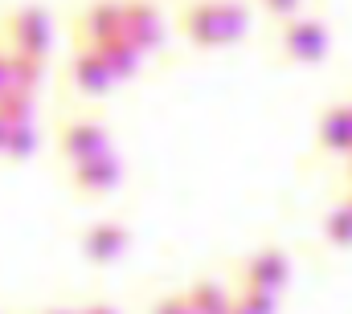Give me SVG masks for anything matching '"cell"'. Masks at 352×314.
<instances>
[{
	"label": "cell",
	"instance_id": "9c48e42d",
	"mask_svg": "<svg viewBox=\"0 0 352 314\" xmlns=\"http://www.w3.org/2000/svg\"><path fill=\"white\" fill-rule=\"evenodd\" d=\"M123 37L135 49H144V53L160 49L164 45V16H160V8L152 0H127V29H123Z\"/></svg>",
	"mask_w": 352,
	"mask_h": 314
},
{
	"label": "cell",
	"instance_id": "7402d4cb",
	"mask_svg": "<svg viewBox=\"0 0 352 314\" xmlns=\"http://www.w3.org/2000/svg\"><path fill=\"white\" fill-rule=\"evenodd\" d=\"M45 314H78V311H66V306H54V311H45Z\"/></svg>",
	"mask_w": 352,
	"mask_h": 314
},
{
	"label": "cell",
	"instance_id": "d6986e66",
	"mask_svg": "<svg viewBox=\"0 0 352 314\" xmlns=\"http://www.w3.org/2000/svg\"><path fill=\"white\" fill-rule=\"evenodd\" d=\"M148 314H197L192 306H188V298L184 294H164V298H156L152 302V311Z\"/></svg>",
	"mask_w": 352,
	"mask_h": 314
},
{
	"label": "cell",
	"instance_id": "ffe728a7",
	"mask_svg": "<svg viewBox=\"0 0 352 314\" xmlns=\"http://www.w3.org/2000/svg\"><path fill=\"white\" fill-rule=\"evenodd\" d=\"M263 8L270 16H278V21H291L299 12V0H263Z\"/></svg>",
	"mask_w": 352,
	"mask_h": 314
},
{
	"label": "cell",
	"instance_id": "603a6c76",
	"mask_svg": "<svg viewBox=\"0 0 352 314\" xmlns=\"http://www.w3.org/2000/svg\"><path fill=\"white\" fill-rule=\"evenodd\" d=\"M349 180H352V156H349Z\"/></svg>",
	"mask_w": 352,
	"mask_h": 314
},
{
	"label": "cell",
	"instance_id": "30bf717a",
	"mask_svg": "<svg viewBox=\"0 0 352 314\" xmlns=\"http://www.w3.org/2000/svg\"><path fill=\"white\" fill-rule=\"evenodd\" d=\"M70 82H74L78 94L102 98V94L115 86V74L107 70V62H102L94 49H74V58H70Z\"/></svg>",
	"mask_w": 352,
	"mask_h": 314
},
{
	"label": "cell",
	"instance_id": "8fae6325",
	"mask_svg": "<svg viewBox=\"0 0 352 314\" xmlns=\"http://www.w3.org/2000/svg\"><path fill=\"white\" fill-rule=\"evenodd\" d=\"M320 147L328 156H352V102H336L320 114Z\"/></svg>",
	"mask_w": 352,
	"mask_h": 314
},
{
	"label": "cell",
	"instance_id": "5bb4252c",
	"mask_svg": "<svg viewBox=\"0 0 352 314\" xmlns=\"http://www.w3.org/2000/svg\"><path fill=\"white\" fill-rule=\"evenodd\" d=\"M102 62H107V70L115 74V82L123 78H135V70H140V62H144V49H135L127 37H115V41H107V45H98L94 49Z\"/></svg>",
	"mask_w": 352,
	"mask_h": 314
},
{
	"label": "cell",
	"instance_id": "2e32d148",
	"mask_svg": "<svg viewBox=\"0 0 352 314\" xmlns=\"http://www.w3.org/2000/svg\"><path fill=\"white\" fill-rule=\"evenodd\" d=\"M324 237H328L336 249H352V204L349 200H340V204L328 208V217H324Z\"/></svg>",
	"mask_w": 352,
	"mask_h": 314
},
{
	"label": "cell",
	"instance_id": "e0dca14e",
	"mask_svg": "<svg viewBox=\"0 0 352 314\" xmlns=\"http://www.w3.org/2000/svg\"><path fill=\"white\" fill-rule=\"evenodd\" d=\"M0 143H4V156L8 159H29L37 152V131H33V123H25V127H0Z\"/></svg>",
	"mask_w": 352,
	"mask_h": 314
},
{
	"label": "cell",
	"instance_id": "8992f818",
	"mask_svg": "<svg viewBox=\"0 0 352 314\" xmlns=\"http://www.w3.org/2000/svg\"><path fill=\"white\" fill-rule=\"evenodd\" d=\"M58 152L78 167V163H87V159L107 156V152H111V135H107V127L94 123V119H74V123H66V127L58 131Z\"/></svg>",
	"mask_w": 352,
	"mask_h": 314
},
{
	"label": "cell",
	"instance_id": "4fadbf2b",
	"mask_svg": "<svg viewBox=\"0 0 352 314\" xmlns=\"http://www.w3.org/2000/svg\"><path fill=\"white\" fill-rule=\"evenodd\" d=\"M184 298H188V306L197 314H234V298H238V294H230L226 286L201 278V282H192V286L184 290Z\"/></svg>",
	"mask_w": 352,
	"mask_h": 314
},
{
	"label": "cell",
	"instance_id": "7a4b0ae2",
	"mask_svg": "<svg viewBox=\"0 0 352 314\" xmlns=\"http://www.w3.org/2000/svg\"><path fill=\"white\" fill-rule=\"evenodd\" d=\"M328 25L320 16H291L283 29H278V53L287 62H299V66H316L328 58Z\"/></svg>",
	"mask_w": 352,
	"mask_h": 314
},
{
	"label": "cell",
	"instance_id": "9a60e30c",
	"mask_svg": "<svg viewBox=\"0 0 352 314\" xmlns=\"http://www.w3.org/2000/svg\"><path fill=\"white\" fill-rule=\"evenodd\" d=\"M33 123V94L29 90H0V127Z\"/></svg>",
	"mask_w": 352,
	"mask_h": 314
},
{
	"label": "cell",
	"instance_id": "ba28073f",
	"mask_svg": "<svg viewBox=\"0 0 352 314\" xmlns=\"http://www.w3.org/2000/svg\"><path fill=\"white\" fill-rule=\"evenodd\" d=\"M131 245V229L119 225V221H102V225H90L87 233L78 237V249L90 265H111L123 257V249Z\"/></svg>",
	"mask_w": 352,
	"mask_h": 314
},
{
	"label": "cell",
	"instance_id": "5b68a950",
	"mask_svg": "<svg viewBox=\"0 0 352 314\" xmlns=\"http://www.w3.org/2000/svg\"><path fill=\"white\" fill-rule=\"evenodd\" d=\"M291 282V261L283 249H258L242 261V290H258V294H283V286Z\"/></svg>",
	"mask_w": 352,
	"mask_h": 314
},
{
	"label": "cell",
	"instance_id": "6da1fadb",
	"mask_svg": "<svg viewBox=\"0 0 352 314\" xmlns=\"http://www.w3.org/2000/svg\"><path fill=\"white\" fill-rule=\"evenodd\" d=\"M246 29H250V12L242 0H192L180 12V33L201 49L234 45L246 37Z\"/></svg>",
	"mask_w": 352,
	"mask_h": 314
},
{
	"label": "cell",
	"instance_id": "52a82bcc",
	"mask_svg": "<svg viewBox=\"0 0 352 314\" xmlns=\"http://www.w3.org/2000/svg\"><path fill=\"white\" fill-rule=\"evenodd\" d=\"M119 180H123V167H119V159L111 156H98V159H87V163H78L74 171H70V184H74V196H82V200H98V196H111L115 188H119Z\"/></svg>",
	"mask_w": 352,
	"mask_h": 314
},
{
	"label": "cell",
	"instance_id": "44dd1931",
	"mask_svg": "<svg viewBox=\"0 0 352 314\" xmlns=\"http://www.w3.org/2000/svg\"><path fill=\"white\" fill-rule=\"evenodd\" d=\"M78 314H119V311H115L111 302H87V306H82Z\"/></svg>",
	"mask_w": 352,
	"mask_h": 314
},
{
	"label": "cell",
	"instance_id": "3957f363",
	"mask_svg": "<svg viewBox=\"0 0 352 314\" xmlns=\"http://www.w3.org/2000/svg\"><path fill=\"white\" fill-rule=\"evenodd\" d=\"M4 29H8V53H25V58H41L45 62L50 41H54V25H50L45 8H37V4L12 8Z\"/></svg>",
	"mask_w": 352,
	"mask_h": 314
},
{
	"label": "cell",
	"instance_id": "ac0fdd59",
	"mask_svg": "<svg viewBox=\"0 0 352 314\" xmlns=\"http://www.w3.org/2000/svg\"><path fill=\"white\" fill-rule=\"evenodd\" d=\"M234 314H274V294L238 290V298H234Z\"/></svg>",
	"mask_w": 352,
	"mask_h": 314
},
{
	"label": "cell",
	"instance_id": "cb8c5ba5",
	"mask_svg": "<svg viewBox=\"0 0 352 314\" xmlns=\"http://www.w3.org/2000/svg\"><path fill=\"white\" fill-rule=\"evenodd\" d=\"M344 200H349V204H352V192H349V196H344Z\"/></svg>",
	"mask_w": 352,
	"mask_h": 314
},
{
	"label": "cell",
	"instance_id": "7c38bea8",
	"mask_svg": "<svg viewBox=\"0 0 352 314\" xmlns=\"http://www.w3.org/2000/svg\"><path fill=\"white\" fill-rule=\"evenodd\" d=\"M41 78H45V62L41 58H25V53H4L0 58V90H29V94H37Z\"/></svg>",
	"mask_w": 352,
	"mask_h": 314
},
{
	"label": "cell",
	"instance_id": "277c9868",
	"mask_svg": "<svg viewBox=\"0 0 352 314\" xmlns=\"http://www.w3.org/2000/svg\"><path fill=\"white\" fill-rule=\"evenodd\" d=\"M127 29V0H94L87 12L74 21V45L78 49H98Z\"/></svg>",
	"mask_w": 352,
	"mask_h": 314
}]
</instances>
